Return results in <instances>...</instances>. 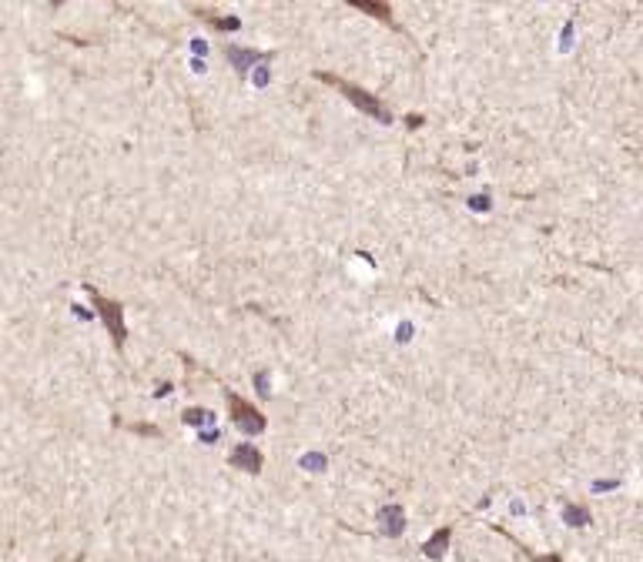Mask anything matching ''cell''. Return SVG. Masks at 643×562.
<instances>
[{
	"mask_svg": "<svg viewBox=\"0 0 643 562\" xmlns=\"http://www.w3.org/2000/svg\"><path fill=\"white\" fill-rule=\"evenodd\" d=\"M228 462H232V469H242V472H248V475H258L262 469H265V455L258 452L255 445H238L232 455H228Z\"/></svg>",
	"mask_w": 643,
	"mask_h": 562,
	"instance_id": "cell-4",
	"label": "cell"
},
{
	"mask_svg": "<svg viewBox=\"0 0 643 562\" xmlns=\"http://www.w3.org/2000/svg\"><path fill=\"white\" fill-rule=\"evenodd\" d=\"M349 7L372 14V17H379L382 24H389L392 31H402L399 24H396V17H392V7H389V4H382V0H349Z\"/></svg>",
	"mask_w": 643,
	"mask_h": 562,
	"instance_id": "cell-5",
	"label": "cell"
},
{
	"mask_svg": "<svg viewBox=\"0 0 643 562\" xmlns=\"http://www.w3.org/2000/svg\"><path fill=\"white\" fill-rule=\"evenodd\" d=\"M191 11L198 14L201 21H208L215 31H238V27H242V21H238V17H215L211 11H201V7H191Z\"/></svg>",
	"mask_w": 643,
	"mask_h": 562,
	"instance_id": "cell-9",
	"label": "cell"
},
{
	"mask_svg": "<svg viewBox=\"0 0 643 562\" xmlns=\"http://www.w3.org/2000/svg\"><path fill=\"white\" fill-rule=\"evenodd\" d=\"M520 549H523V546H520ZM523 552H526L533 562H563V556H556V552H553V556H536V552H530V549H523Z\"/></svg>",
	"mask_w": 643,
	"mask_h": 562,
	"instance_id": "cell-13",
	"label": "cell"
},
{
	"mask_svg": "<svg viewBox=\"0 0 643 562\" xmlns=\"http://www.w3.org/2000/svg\"><path fill=\"white\" fill-rule=\"evenodd\" d=\"M449 542H453V526H443V529H436L433 536L426 539L422 556H426V559H443L446 549H449Z\"/></svg>",
	"mask_w": 643,
	"mask_h": 562,
	"instance_id": "cell-6",
	"label": "cell"
},
{
	"mask_svg": "<svg viewBox=\"0 0 643 562\" xmlns=\"http://www.w3.org/2000/svg\"><path fill=\"white\" fill-rule=\"evenodd\" d=\"M315 80H322V84L335 88L345 100H352V104L362 110V114L376 118L379 124H392V110H389L386 104L376 98V94H369L366 88H359V84H352V80H342L339 74H329V71H315Z\"/></svg>",
	"mask_w": 643,
	"mask_h": 562,
	"instance_id": "cell-1",
	"label": "cell"
},
{
	"mask_svg": "<svg viewBox=\"0 0 643 562\" xmlns=\"http://www.w3.org/2000/svg\"><path fill=\"white\" fill-rule=\"evenodd\" d=\"M225 402H228V412H232V422H235V429L238 432H245V435H262V432L268 429L265 415H262L248 398L238 395V392L225 388Z\"/></svg>",
	"mask_w": 643,
	"mask_h": 562,
	"instance_id": "cell-3",
	"label": "cell"
},
{
	"mask_svg": "<svg viewBox=\"0 0 643 562\" xmlns=\"http://www.w3.org/2000/svg\"><path fill=\"white\" fill-rule=\"evenodd\" d=\"M185 425H205V422H211V412L208 408H185Z\"/></svg>",
	"mask_w": 643,
	"mask_h": 562,
	"instance_id": "cell-10",
	"label": "cell"
},
{
	"mask_svg": "<svg viewBox=\"0 0 643 562\" xmlns=\"http://www.w3.org/2000/svg\"><path fill=\"white\" fill-rule=\"evenodd\" d=\"M225 57H228L238 71H248L255 61H268V54H262V51H242V47H225Z\"/></svg>",
	"mask_w": 643,
	"mask_h": 562,
	"instance_id": "cell-7",
	"label": "cell"
},
{
	"mask_svg": "<svg viewBox=\"0 0 643 562\" xmlns=\"http://www.w3.org/2000/svg\"><path fill=\"white\" fill-rule=\"evenodd\" d=\"M406 121H409V128H419V124H422V118H419V114H409Z\"/></svg>",
	"mask_w": 643,
	"mask_h": 562,
	"instance_id": "cell-14",
	"label": "cell"
},
{
	"mask_svg": "<svg viewBox=\"0 0 643 562\" xmlns=\"http://www.w3.org/2000/svg\"><path fill=\"white\" fill-rule=\"evenodd\" d=\"M84 291L91 295V301H94V308H98V318L104 321V328H108V335H111V342L118 345V348H124V342H128V325H124V305L121 301H114V298L108 295H101L94 285H84Z\"/></svg>",
	"mask_w": 643,
	"mask_h": 562,
	"instance_id": "cell-2",
	"label": "cell"
},
{
	"mask_svg": "<svg viewBox=\"0 0 643 562\" xmlns=\"http://www.w3.org/2000/svg\"><path fill=\"white\" fill-rule=\"evenodd\" d=\"M379 519L386 522L382 529H386L389 536H399L402 526H406V516H402V509H399V506H386L382 512H379Z\"/></svg>",
	"mask_w": 643,
	"mask_h": 562,
	"instance_id": "cell-8",
	"label": "cell"
},
{
	"mask_svg": "<svg viewBox=\"0 0 643 562\" xmlns=\"http://www.w3.org/2000/svg\"><path fill=\"white\" fill-rule=\"evenodd\" d=\"M121 425V422H118ZM124 429H131L134 435H148V439H161V429L158 425H141V422H134V425H124Z\"/></svg>",
	"mask_w": 643,
	"mask_h": 562,
	"instance_id": "cell-11",
	"label": "cell"
},
{
	"mask_svg": "<svg viewBox=\"0 0 643 562\" xmlns=\"http://www.w3.org/2000/svg\"><path fill=\"white\" fill-rule=\"evenodd\" d=\"M566 516L573 519V526H587V522H590V512H583V509H577V506L566 509Z\"/></svg>",
	"mask_w": 643,
	"mask_h": 562,
	"instance_id": "cell-12",
	"label": "cell"
}]
</instances>
